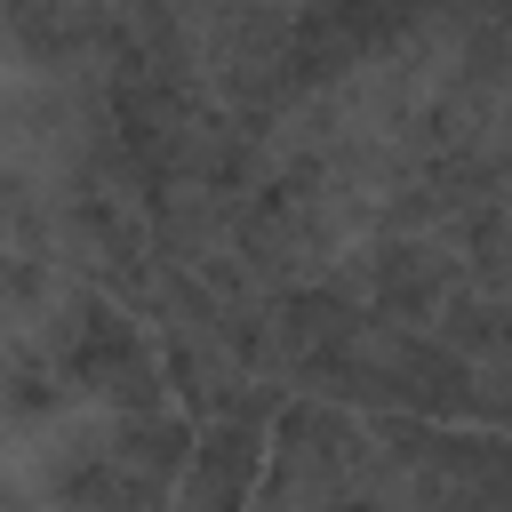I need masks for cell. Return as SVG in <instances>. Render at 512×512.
<instances>
[{
  "label": "cell",
  "instance_id": "1",
  "mask_svg": "<svg viewBox=\"0 0 512 512\" xmlns=\"http://www.w3.org/2000/svg\"><path fill=\"white\" fill-rule=\"evenodd\" d=\"M256 456H264V424L240 408L224 424H208L176 472V512H248L256 488Z\"/></svg>",
  "mask_w": 512,
  "mask_h": 512
},
{
  "label": "cell",
  "instance_id": "2",
  "mask_svg": "<svg viewBox=\"0 0 512 512\" xmlns=\"http://www.w3.org/2000/svg\"><path fill=\"white\" fill-rule=\"evenodd\" d=\"M64 376H72V384H88V392H112V400H144V384H152L144 344H136V336H128V320H112V312L80 320V336L64 344Z\"/></svg>",
  "mask_w": 512,
  "mask_h": 512
}]
</instances>
